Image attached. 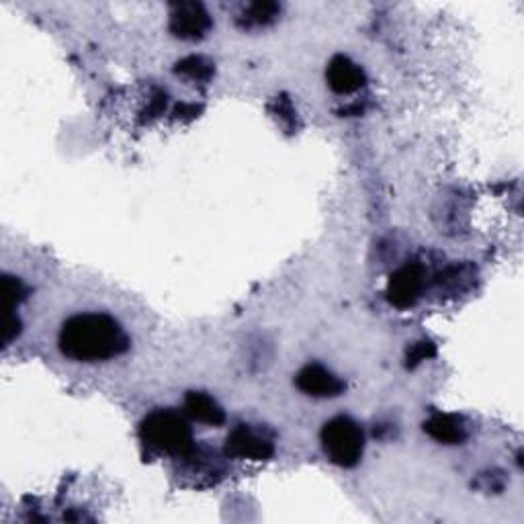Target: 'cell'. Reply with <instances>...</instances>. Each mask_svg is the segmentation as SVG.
I'll use <instances>...</instances> for the list:
<instances>
[{
  "mask_svg": "<svg viewBox=\"0 0 524 524\" xmlns=\"http://www.w3.org/2000/svg\"><path fill=\"white\" fill-rule=\"evenodd\" d=\"M60 353L76 363H99L125 355L131 338L109 314L82 312L64 320L58 332Z\"/></svg>",
  "mask_w": 524,
  "mask_h": 524,
  "instance_id": "1",
  "label": "cell"
},
{
  "mask_svg": "<svg viewBox=\"0 0 524 524\" xmlns=\"http://www.w3.org/2000/svg\"><path fill=\"white\" fill-rule=\"evenodd\" d=\"M142 445L160 457L187 459L195 451L189 422L174 410H154L140 426Z\"/></svg>",
  "mask_w": 524,
  "mask_h": 524,
  "instance_id": "2",
  "label": "cell"
},
{
  "mask_svg": "<svg viewBox=\"0 0 524 524\" xmlns=\"http://www.w3.org/2000/svg\"><path fill=\"white\" fill-rule=\"evenodd\" d=\"M326 457L344 469L357 467L365 453L363 428L348 416H336L328 420L320 434Z\"/></svg>",
  "mask_w": 524,
  "mask_h": 524,
  "instance_id": "3",
  "label": "cell"
},
{
  "mask_svg": "<svg viewBox=\"0 0 524 524\" xmlns=\"http://www.w3.org/2000/svg\"><path fill=\"white\" fill-rule=\"evenodd\" d=\"M226 455L232 459H242V461H267L275 453V445L269 436L256 432L248 424H238L230 430L226 447Z\"/></svg>",
  "mask_w": 524,
  "mask_h": 524,
  "instance_id": "4",
  "label": "cell"
},
{
  "mask_svg": "<svg viewBox=\"0 0 524 524\" xmlns=\"http://www.w3.org/2000/svg\"><path fill=\"white\" fill-rule=\"evenodd\" d=\"M424 291V269L418 262H408L389 277L387 299L400 310L414 308Z\"/></svg>",
  "mask_w": 524,
  "mask_h": 524,
  "instance_id": "5",
  "label": "cell"
},
{
  "mask_svg": "<svg viewBox=\"0 0 524 524\" xmlns=\"http://www.w3.org/2000/svg\"><path fill=\"white\" fill-rule=\"evenodd\" d=\"M211 25H213L211 15L207 13V9L201 3L172 5L168 27L174 37H181L187 41L203 39L209 33Z\"/></svg>",
  "mask_w": 524,
  "mask_h": 524,
  "instance_id": "6",
  "label": "cell"
},
{
  "mask_svg": "<svg viewBox=\"0 0 524 524\" xmlns=\"http://www.w3.org/2000/svg\"><path fill=\"white\" fill-rule=\"evenodd\" d=\"M295 385L301 393H305V396H312V398H338L340 393H344L346 389L344 381L338 375H334L330 369L318 363L305 365L297 373Z\"/></svg>",
  "mask_w": 524,
  "mask_h": 524,
  "instance_id": "7",
  "label": "cell"
},
{
  "mask_svg": "<svg viewBox=\"0 0 524 524\" xmlns=\"http://www.w3.org/2000/svg\"><path fill=\"white\" fill-rule=\"evenodd\" d=\"M326 80L336 95H353L367 84V74L357 62L344 54H338L326 68Z\"/></svg>",
  "mask_w": 524,
  "mask_h": 524,
  "instance_id": "8",
  "label": "cell"
},
{
  "mask_svg": "<svg viewBox=\"0 0 524 524\" xmlns=\"http://www.w3.org/2000/svg\"><path fill=\"white\" fill-rule=\"evenodd\" d=\"M424 432L441 445H461L467 439L465 422L451 414H434L424 422Z\"/></svg>",
  "mask_w": 524,
  "mask_h": 524,
  "instance_id": "9",
  "label": "cell"
},
{
  "mask_svg": "<svg viewBox=\"0 0 524 524\" xmlns=\"http://www.w3.org/2000/svg\"><path fill=\"white\" fill-rule=\"evenodd\" d=\"M185 414L207 426H222L226 422L224 408L201 391H189L185 398Z\"/></svg>",
  "mask_w": 524,
  "mask_h": 524,
  "instance_id": "10",
  "label": "cell"
},
{
  "mask_svg": "<svg viewBox=\"0 0 524 524\" xmlns=\"http://www.w3.org/2000/svg\"><path fill=\"white\" fill-rule=\"evenodd\" d=\"M281 13V7L277 3H254L250 5L242 17L238 19V25L240 27H265V25H271Z\"/></svg>",
  "mask_w": 524,
  "mask_h": 524,
  "instance_id": "11",
  "label": "cell"
},
{
  "mask_svg": "<svg viewBox=\"0 0 524 524\" xmlns=\"http://www.w3.org/2000/svg\"><path fill=\"white\" fill-rule=\"evenodd\" d=\"M213 70H215L213 64L203 56H189L181 60L177 68H174V72H177L179 76H185L193 82H207L213 76Z\"/></svg>",
  "mask_w": 524,
  "mask_h": 524,
  "instance_id": "12",
  "label": "cell"
},
{
  "mask_svg": "<svg viewBox=\"0 0 524 524\" xmlns=\"http://www.w3.org/2000/svg\"><path fill=\"white\" fill-rule=\"evenodd\" d=\"M25 285L21 283V279L13 277V275H5V303H7V312L13 314L15 312V305H19L25 299Z\"/></svg>",
  "mask_w": 524,
  "mask_h": 524,
  "instance_id": "13",
  "label": "cell"
},
{
  "mask_svg": "<svg viewBox=\"0 0 524 524\" xmlns=\"http://www.w3.org/2000/svg\"><path fill=\"white\" fill-rule=\"evenodd\" d=\"M434 344L430 340H420L408 348V367H414L430 357H434Z\"/></svg>",
  "mask_w": 524,
  "mask_h": 524,
  "instance_id": "14",
  "label": "cell"
}]
</instances>
